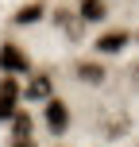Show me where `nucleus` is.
I'll return each mask as SVG.
<instances>
[{
    "label": "nucleus",
    "instance_id": "nucleus-1",
    "mask_svg": "<svg viewBox=\"0 0 139 147\" xmlns=\"http://www.w3.org/2000/svg\"><path fill=\"white\" fill-rule=\"evenodd\" d=\"M0 70H4V74H31L27 51H19L15 43H4V47H0Z\"/></svg>",
    "mask_w": 139,
    "mask_h": 147
},
{
    "label": "nucleus",
    "instance_id": "nucleus-2",
    "mask_svg": "<svg viewBox=\"0 0 139 147\" xmlns=\"http://www.w3.org/2000/svg\"><path fill=\"white\" fill-rule=\"evenodd\" d=\"M46 128H50L54 136H62L70 128V105L58 101V97H46Z\"/></svg>",
    "mask_w": 139,
    "mask_h": 147
},
{
    "label": "nucleus",
    "instance_id": "nucleus-3",
    "mask_svg": "<svg viewBox=\"0 0 139 147\" xmlns=\"http://www.w3.org/2000/svg\"><path fill=\"white\" fill-rule=\"evenodd\" d=\"M54 23L66 31L70 43H81V39H85V20H81L77 12H70V8H58V12H54Z\"/></svg>",
    "mask_w": 139,
    "mask_h": 147
},
{
    "label": "nucleus",
    "instance_id": "nucleus-4",
    "mask_svg": "<svg viewBox=\"0 0 139 147\" xmlns=\"http://www.w3.org/2000/svg\"><path fill=\"white\" fill-rule=\"evenodd\" d=\"M50 93H54L50 74H27V85H23V97L27 101H46Z\"/></svg>",
    "mask_w": 139,
    "mask_h": 147
},
{
    "label": "nucleus",
    "instance_id": "nucleus-5",
    "mask_svg": "<svg viewBox=\"0 0 139 147\" xmlns=\"http://www.w3.org/2000/svg\"><path fill=\"white\" fill-rule=\"evenodd\" d=\"M128 43H132V35H128L124 27H120V31H104V35L97 39L93 47H97V51H101V54H120V51H124Z\"/></svg>",
    "mask_w": 139,
    "mask_h": 147
},
{
    "label": "nucleus",
    "instance_id": "nucleus-6",
    "mask_svg": "<svg viewBox=\"0 0 139 147\" xmlns=\"http://www.w3.org/2000/svg\"><path fill=\"white\" fill-rule=\"evenodd\" d=\"M73 78H77L81 85H104L108 70H104L101 62H77V66H73Z\"/></svg>",
    "mask_w": 139,
    "mask_h": 147
},
{
    "label": "nucleus",
    "instance_id": "nucleus-7",
    "mask_svg": "<svg viewBox=\"0 0 139 147\" xmlns=\"http://www.w3.org/2000/svg\"><path fill=\"white\" fill-rule=\"evenodd\" d=\"M77 16L85 23H104L108 20V8H104V0H77Z\"/></svg>",
    "mask_w": 139,
    "mask_h": 147
},
{
    "label": "nucleus",
    "instance_id": "nucleus-8",
    "mask_svg": "<svg viewBox=\"0 0 139 147\" xmlns=\"http://www.w3.org/2000/svg\"><path fill=\"white\" fill-rule=\"evenodd\" d=\"M124 132H128V116H124V112H108L104 124H101V136H104V140H120Z\"/></svg>",
    "mask_w": 139,
    "mask_h": 147
},
{
    "label": "nucleus",
    "instance_id": "nucleus-9",
    "mask_svg": "<svg viewBox=\"0 0 139 147\" xmlns=\"http://www.w3.org/2000/svg\"><path fill=\"white\" fill-rule=\"evenodd\" d=\"M43 12H46V8H43V0H31V4H23L19 12L12 16V20L23 27V23H39V20H43Z\"/></svg>",
    "mask_w": 139,
    "mask_h": 147
},
{
    "label": "nucleus",
    "instance_id": "nucleus-10",
    "mask_svg": "<svg viewBox=\"0 0 139 147\" xmlns=\"http://www.w3.org/2000/svg\"><path fill=\"white\" fill-rule=\"evenodd\" d=\"M8 124H12V140H15V136H31V128H35V120H31V112H23V109H15V112H12V120H8Z\"/></svg>",
    "mask_w": 139,
    "mask_h": 147
},
{
    "label": "nucleus",
    "instance_id": "nucleus-11",
    "mask_svg": "<svg viewBox=\"0 0 139 147\" xmlns=\"http://www.w3.org/2000/svg\"><path fill=\"white\" fill-rule=\"evenodd\" d=\"M12 147H35V140H31V136H15Z\"/></svg>",
    "mask_w": 139,
    "mask_h": 147
},
{
    "label": "nucleus",
    "instance_id": "nucleus-12",
    "mask_svg": "<svg viewBox=\"0 0 139 147\" xmlns=\"http://www.w3.org/2000/svg\"><path fill=\"white\" fill-rule=\"evenodd\" d=\"M135 43H139V35H135Z\"/></svg>",
    "mask_w": 139,
    "mask_h": 147
}]
</instances>
